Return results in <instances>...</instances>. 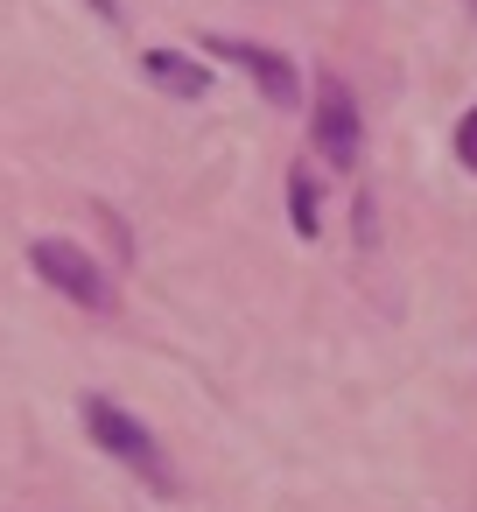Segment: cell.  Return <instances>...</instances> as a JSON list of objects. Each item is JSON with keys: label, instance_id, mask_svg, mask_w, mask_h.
Here are the masks:
<instances>
[{"label": "cell", "instance_id": "obj_1", "mask_svg": "<svg viewBox=\"0 0 477 512\" xmlns=\"http://www.w3.org/2000/svg\"><path fill=\"white\" fill-rule=\"evenodd\" d=\"M85 435L106 449V456H120L148 491H162V498H176V470H169V456H162V442L120 407V400H106V393H85Z\"/></svg>", "mask_w": 477, "mask_h": 512}, {"label": "cell", "instance_id": "obj_2", "mask_svg": "<svg viewBox=\"0 0 477 512\" xmlns=\"http://www.w3.org/2000/svg\"><path fill=\"white\" fill-rule=\"evenodd\" d=\"M29 267H36L57 295H71L78 309H92V316L113 309V281H106V267H99L85 246H71V239H36V246H29Z\"/></svg>", "mask_w": 477, "mask_h": 512}, {"label": "cell", "instance_id": "obj_3", "mask_svg": "<svg viewBox=\"0 0 477 512\" xmlns=\"http://www.w3.org/2000/svg\"><path fill=\"white\" fill-rule=\"evenodd\" d=\"M309 134H316V155H323L330 169H351V162H358V148H365V120H358V99H351V85H344L337 71H323V78H316Z\"/></svg>", "mask_w": 477, "mask_h": 512}, {"label": "cell", "instance_id": "obj_4", "mask_svg": "<svg viewBox=\"0 0 477 512\" xmlns=\"http://www.w3.org/2000/svg\"><path fill=\"white\" fill-rule=\"evenodd\" d=\"M204 50L211 57H225V64H239L260 92H267V106H295L302 99V78H295V64L281 57V50H267V43H239V36H204Z\"/></svg>", "mask_w": 477, "mask_h": 512}, {"label": "cell", "instance_id": "obj_5", "mask_svg": "<svg viewBox=\"0 0 477 512\" xmlns=\"http://www.w3.org/2000/svg\"><path fill=\"white\" fill-rule=\"evenodd\" d=\"M141 78L162 85L169 99H204V92H211V71H204L197 57H183V50H148V57H141Z\"/></svg>", "mask_w": 477, "mask_h": 512}, {"label": "cell", "instance_id": "obj_6", "mask_svg": "<svg viewBox=\"0 0 477 512\" xmlns=\"http://www.w3.org/2000/svg\"><path fill=\"white\" fill-rule=\"evenodd\" d=\"M288 218H295L302 239H316L323 211H316V176H309V169H288Z\"/></svg>", "mask_w": 477, "mask_h": 512}, {"label": "cell", "instance_id": "obj_7", "mask_svg": "<svg viewBox=\"0 0 477 512\" xmlns=\"http://www.w3.org/2000/svg\"><path fill=\"white\" fill-rule=\"evenodd\" d=\"M456 162H463V169L477 176V106H470V113L456 120Z\"/></svg>", "mask_w": 477, "mask_h": 512}, {"label": "cell", "instance_id": "obj_8", "mask_svg": "<svg viewBox=\"0 0 477 512\" xmlns=\"http://www.w3.org/2000/svg\"><path fill=\"white\" fill-rule=\"evenodd\" d=\"M92 8H99V15H106V22H120V8H113V0H92Z\"/></svg>", "mask_w": 477, "mask_h": 512}, {"label": "cell", "instance_id": "obj_9", "mask_svg": "<svg viewBox=\"0 0 477 512\" xmlns=\"http://www.w3.org/2000/svg\"><path fill=\"white\" fill-rule=\"evenodd\" d=\"M470 8H477V0H470Z\"/></svg>", "mask_w": 477, "mask_h": 512}]
</instances>
